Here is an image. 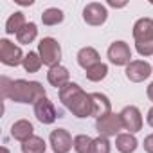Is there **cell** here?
<instances>
[{"label": "cell", "instance_id": "11", "mask_svg": "<svg viewBox=\"0 0 153 153\" xmlns=\"http://www.w3.org/2000/svg\"><path fill=\"white\" fill-rule=\"evenodd\" d=\"M34 115L42 124H52L58 117H61L59 112L56 110V106L52 105V101L47 99V97H42L34 105Z\"/></svg>", "mask_w": 153, "mask_h": 153}, {"label": "cell", "instance_id": "4", "mask_svg": "<svg viewBox=\"0 0 153 153\" xmlns=\"http://www.w3.org/2000/svg\"><path fill=\"white\" fill-rule=\"evenodd\" d=\"M25 54L22 52V49L18 45H15L11 40L2 38L0 40V61L7 67H18L24 63Z\"/></svg>", "mask_w": 153, "mask_h": 153}, {"label": "cell", "instance_id": "13", "mask_svg": "<svg viewBox=\"0 0 153 153\" xmlns=\"http://www.w3.org/2000/svg\"><path fill=\"white\" fill-rule=\"evenodd\" d=\"M47 81H49L52 87H56V88L59 90V88H63L65 85L70 83V72H68L67 67L56 65V67L49 68V72H47Z\"/></svg>", "mask_w": 153, "mask_h": 153}, {"label": "cell", "instance_id": "12", "mask_svg": "<svg viewBox=\"0 0 153 153\" xmlns=\"http://www.w3.org/2000/svg\"><path fill=\"white\" fill-rule=\"evenodd\" d=\"M133 40L139 42H153V20L144 16L133 24Z\"/></svg>", "mask_w": 153, "mask_h": 153}, {"label": "cell", "instance_id": "1", "mask_svg": "<svg viewBox=\"0 0 153 153\" xmlns=\"http://www.w3.org/2000/svg\"><path fill=\"white\" fill-rule=\"evenodd\" d=\"M2 94L4 99L27 105H36L42 97H47L42 83L27 79H7V78H2Z\"/></svg>", "mask_w": 153, "mask_h": 153}, {"label": "cell", "instance_id": "29", "mask_svg": "<svg viewBox=\"0 0 153 153\" xmlns=\"http://www.w3.org/2000/svg\"><path fill=\"white\" fill-rule=\"evenodd\" d=\"M146 94H148V97H149V101L153 103V81L149 83V87H148V90H146Z\"/></svg>", "mask_w": 153, "mask_h": 153}, {"label": "cell", "instance_id": "20", "mask_svg": "<svg viewBox=\"0 0 153 153\" xmlns=\"http://www.w3.org/2000/svg\"><path fill=\"white\" fill-rule=\"evenodd\" d=\"M36 36H38V27H36L34 22H29V24H25V27L16 34V40H18V43H22V45H29V43H33V42L36 40Z\"/></svg>", "mask_w": 153, "mask_h": 153}, {"label": "cell", "instance_id": "8", "mask_svg": "<svg viewBox=\"0 0 153 153\" xmlns=\"http://www.w3.org/2000/svg\"><path fill=\"white\" fill-rule=\"evenodd\" d=\"M106 18H108V11L101 2H90L83 9V20L92 27L103 25L106 22Z\"/></svg>", "mask_w": 153, "mask_h": 153}, {"label": "cell", "instance_id": "2", "mask_svg": "<svg viewBox=\"0 0 153 153\" xmlns=\"http://www.w3.org/2000/svg\"><path fill=\"white\" fill-rule=\"evenodd\" d=\"M58 96L63 106L68 112H72V115H76L78 119H85L92 115V97L78 83L70 81L68 85L58 90Z\"/></svg>", "mask_w": 153, "mask_h": 153}, {"label": "cell", "instance_id": "7", "mask_svg": "<svg viewBox=\"0 0 153 153\" xmlns=\"http://www.w3.org/2000/svg\"><path fill=\"white\" fill-rule=\"evenodd\" d=\"M151 70H153V67L148 61H144V59H131L126 65L124 74H126V78L131 83H142L144 79H148L151 76Z\"/></svg>", "mask_w": 153, "mask_h": 153}, {"label": "cell", "instance_id": "17", "mask_svg": "<svg viewBox=\"0 0 153 153\" xmlns=\"http://www.w3.org/2000/svg\"><path fill=\"white\" fill-rule=\"evenodd\" d=\"M115 148L119 153H133L139 148V140L133 133H119L115 137Z\"/></svg>", "mask_w": 153, "mask_h": 153}, {"label": "cell", "instance_id": "3", "mask_svg": "<svg viewBox=\"0 0 153 153\" xmlns=\"http://www.w3.org/2000/svg\"><path fill=\"white\" fill-rule=\"evenodd\" d=\"M38 54H40L43 65H47L49 68H52V67L59 65V61H61V45L58 43L56 38L45 36L38 43Z\"/></svg>", "mask_w": 153, "mask_h": 153}, {"label": "cell", "instance_id": "6", "mask_svg": "<svg viewBox=\"0 0 153 153\" xmlns=\"http://www.w3.org/2000/svg\"><path fill=\"white\" fill-rule=\"evenodd\" d=\"M123 130V121H121V114H108L101 119H96V131L101 137H114L119 135V131Z\"/></svg>", "mask_w": 153, "mask_h": 153}, {"label": "cell", "instance_id": "19", "mask_svg": "<svg viewBox=\"0 0 153 153\" xmlns=\"http://www.w3.org/2000/svg\"><path fill=\"white\" fill-rule=\"evenodd\" d=\"M45 151H47V144L38 135H33L29 140L22 144V153H45Z\"/></svg>", "mask_w": 153, "mask_h": 153}, {"label": "cell", "instance_id": "22", "mask_svg": "<svg viewBox=\"0 0 153 153\" xmlns=\"http://www.w3.org/2000/svg\"><path fill=\"white\" fill-rule=\"evenodd\" d=\"M63 18H65V15H63V11L58 9V7H49V9H45V11L42 13V22H43V25H49V27L61 24Z\"/></svg>", "mask_w": 153, "mask_h": 153}, {"label": "cell", "instance_id": "25", "mask_svg": "<svg viewBox=\"0 0 153 153\" xmlns=\"http://www.w3.org/2000/svg\"><path fill=\"white\" fill-rule=\"evenodd\" d=\"M112 151V144L108 140V137H96L92 142V151L90 153H110Z\"/></svg>", "mask_w": 153, "mask_h": 153}, {"label": "cell", "instance_id": "14", "mask_svg": "<svg viewBox=\"0 0 153 153\" xmlns=\"http://www.w3.org/2000/svg\"><path fill=\"white\" fill-rule=\"evenodd\" d=\"M92 97V115L96 119H101L108 114H112V103L108 99V96L101 94V92H94L90 94Z\"/></svg>", "mask_w": 153, "mask_h": 153}, {"label": "cell", "instance_id": "24", "mask_svg": "<svg viewBox=\"0 0 153 153\" xmlns=\"http://www.w3.org/2000/svg\"><path fill=\"white\" fill-rule=\"evenodd\" d=\"M92 142L94 139L81 133V135H76L74 137V151L76 153H90L92 151Z\"/></svg>", "mask_w": 153, "mask_h": 153}, {"label": "cell", "instance_id": "10", "mask_svg": "<svg viewBox=\"0 0 153 153\" xmlns=\"http://www.w3.org/2000/svg\"><path fill=\"white\" fill-rule=\"evenodd\" d=\"M49 140H51V148L54 149V153H68L74 148V139L65 128L52 130L49 135Z\"/></svg>", "mask_w": 153, "mask_h": 153}, {"label": "cell", "instance_id": "30", "mask_svg": "<svg viewBox=\"0 0 153 153\" xmlns=\"http://www.w3.org/2000/svg\"><path fill=\"white\" fill-rule=\"evenodd\" d=\"M15 2L20 6H33V0H15Z\"/></svg>", "mask_w": 153, "mask_h": 153}, {"label": "cell", "instance_id": "18", "mask_svg": "<svg viewBox=\"0 0 153 153\" xmlns=\"http://www.w3.org/2000/svg\"><path fill=\"white\" fill-rule=\"evenodd\" d=\"M25 15L22 13V11H16V13H13L9 18H7V22H6V33L7 34H18L24 27H25Z\"/></svg>", "mask_w": 153, "mask_h": 153}, {"label": "cell", "instance_id": "26", "mask_svg": "<svg viewBox=\"0 0 153 153\" xmlns=\"http://www.w3.org/2000/svg\"><path fill=\"white\" fill-rule=\"evenodd\" d=\"M135 49L140 56H153V42H139L135 43Z\"/></svg>", "mask_w": 153, "mask_h": 153}, {"label": "cell", "instance_id": "23", "mask_svg": "<svg viewBox=\"0 0 153 153\" xmlns=\"http://www.w3.org/2000/svg\"><path fill=\"white\" fill-rule=\"evenodd\" d=\"M24 68H25V72H29V74H34V72H38L40 68H42V65H43V61H42V58H40V54L38 52H34V51H29L27 54H25V58H24Z\"/></svg>", "mask_w": 153, "mask_h": 153}, {"label": "cell", "instance_id": "32", "mask_svg": "<svg viewBox=\"0 0 153 153\" xmlns=\"http://www.w3.org/2000/svg\"><path fill=\"white\" fill-rule=\"evenodd\" d=\"M2 153H9V149H7V148L4 146V148H2Z\"/></svg>", "mask_w": 153, "mask_h": 153}, {"label": "cell", "instance_id": "28", "mask_svg": "<svg viewBox=\"0 0 153 153\" xmlns=\"http://www.w3.org/2000/svg\"><path fill=\"white\" fill-rule=\"evenodd\" d=\"M146 123H148V124L153 128V106L148 110V115H146Z\"/></svg>", "mask_w": 153, "mask_h": 153}, {"label": "cell", "instance_id": "31", "mask_svg": "<svg viewBox=\"0 0 153 153\" xmlns=\"http://www.w3.org/2000/svg\"><path fill=\"white\" fill-rule=\"evenodd\" d=\"M108 6H112V7H124V4H115V2H112V0L108 2Z\"/></svg>", "mask_w": 153, "mask_h": 153}, {"label": "cell", "instance_id": "21", "mask_svg": "<svg viewBox=\"0 0 153 153\" xmlns=\"http://www.w3.org/2000/svg\"><path fill=\"white\" fill-rule=\"evenodd\" d=\"M85 72H87V79H88V81H92V83H99V81H103L106 76H108V65L103 63V61H99L97 65L90 67V68L85 70Z\"/></svg>", "mask_w": 153, "mask_h": 153}, {"label": "cell", "instance_id": "27", "mask_svg": "<svg viewBox=\"0 0 153 153\" xmlns=\"http://www.w3.org/2000/svg\"><path fill=\"white\" fill-rule=\"evenodd\" d=\"M142 146H144V151H146V153H153V133H149V135L144 137Z\"/></svg>", "mask_w": 153, "mask_h": 153}, {"label": "cell", "instance_id": "16", "mask_svg": "<svg viewBox=\"0 0 153 153\" xmlns=\"http://www.w3.org/2000/svg\"><path fill=\"white\" fill-rule=\"evenodd\" d=\"M76 58H78V65L81 68H85V70H88L90 67H94V65H97L101 61V56H99V52L94 47H83V49H79V52H78Z\"/></svg>", "mask_w": 153, "mask_h": 153}, {"label": "cell", "instance_id": "5", "mask_svg": "<svg viewBox=\"0 0 153 153\" xmlns=\"http://www.w3.org/2000/svg\"><path fill=\"white\" fill-rule=\"evenodd\" d=\"M106 56H108V59H110L112 65H115V67H126L131 61V49H130V45L126 42L117 40V42H114L108 47Z\"/></svg>", "mask_w": 153, "mask_h": 153}, {"label": "cell", "instance_id": "9", "mask_svg": "<svg viewBox=\"0 0 153 153\" xmlns=\"http://www.w3.org/2000/svg\"><path fill=\"white\" fill-rule=\"evenodd\" d=\"M121 121H123V128L128 130V133H137L142 130V114L133 105L124 106L121 110Z\"/></svg>", "mask_w": 153, "mask_h": 153}, {"label": "cell", "instance_id": "15", "mask_svg": "<svg viewBox=\"0 0 153 153\" xmlns=\"http://www.w3.org/2000/svg\"><path fill=\"white\" fill-rule=\"evenodd\" d=\"M33 135H34V126H33L27 119H18V121L13 123V126H11V137H13L15 140H20V142L24 144V142L29 140Z\"/></svg>", "mask_w": 153, "mask_h": 153}]
</instances>
